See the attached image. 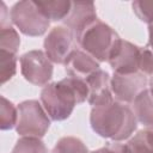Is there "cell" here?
Listing matches in <instances>:
<instances>
[{"instance_id":"cell-3","label":"cell","mask_w":153,"mask_h":153,"mask_svg":"<svg viewBox=\"0 0 153 153\" xmlns=\"http://www.w3.org/2000/svg\"><path fill=\"white\" fill-rule=\"evenodd\" d=\"M75 39L85 53L99 62H105L121 38L111 26L97 18L82 27Z\"/></svg>"},{"instance_id":"cell-15","label":"cell","mask_w":153,"mask_h":153,"mask_svg":"<svg viewBox=\"0 0 153 153\" xmlns=\"http://www.w3.org/2000/svg\"><path fill=\"white\" fill-rule=\"evenodd\" d=\"M127 145L131 153H153V128L137 131Z\"/></svg>"},{"instance_id":"cell-14","label":"cell","mask_w":153,"mask_h":153,"mask_svg":"<svg viewBox=\"0 0 153 153\" xmlns=\"http://www.w3.org/2000/svg\"><path fill=\"white\" fill-rule=\"evenodd\" d=\"M38 6L42 8L44 14L53 22L65 20L69 14L72 8V1L67 0H48V1H37Z\"/></svg>"},{"instance_id":"cell-12","label":"cell","mask_w":153,"mask_h":153,"mask_svg":"<svg viewBox=\"0 0 153 153\" xmlns=\"http://www.w3.org/2000/svg\"><path fill=\"white\" fill-rule=\"evenodd\" d=\"M94 19H97V12L93 2L74 1L72 2L71 12L65 18L63 24L66 25V27L72 30L74 35H76L82 27H85Z\"/></svg>"},{"instance_id":"cell-13","label":"cell","mask_w":153,"mask_h":153,"mask_svg":"<svg viewBox=\"0 0 153 153\" xmlns=\"http://www.w3.org/2000/svg\"><path fill=\"white\" fill-rule=\"evenodd\" d=\"M134 114L137 122L142 123L147 128H153V96L149 90L142 91L133 102Z\"/></svg>"},{"instance_id":"cell-4","label":"cell","mask_w":153,"mask_h":153,"mask_svg":"<svg viewBox=\"0 0 153 153\" xmlns=\"http://www.w3.org/2000/svg\"><path fill=\"white\" fill-rule=\"evenodd\" d=\"M10 16L11 22L19 31L30 37L42 36L50 25V19L44 14L37 1L23 0L16 2L10 11Z\"/></svg>"},{"instance_id":"cell-25","label":"cell","mask_w":153,"mask_h":153,"mask_svg":"<svg viewBox=\"0 0 153 153\" xmlns=\"http://www.w3.org/2000/svg\"><path fill=\"white\" fill-rule=\"evenodd\" d=\"M148 90H149L151 94L153 96V76H152V78H151V80H149V87H148Z\"/></svg>"},{"instance_id":"cell-7","label":"cell","mask_w":153,"mask_h":153,"mask_svg":"<svg viewBox=\"0 0 153 153\" xmlns=\"http://www.w3.org/2000/svg\"><path fill=\"white\" fill-rule=\"evenodd\" d=\"M24 79L36 86H45L53 78V62L42 50H30L19 59Z\"/></svg>"},{"instance_id":"cell-2","label":"cell","mask_w":153,"mask_h":153,"mask_svg":"<svg viewBox=\"0 0 153 153\" xmlns=\"http://www.w3.org/2000/svg\"><path fill=\"white\" fill-rule=\"evenodd\" d=\"M86 81L66 76L65 79L45 85L41 91V104L51 121L67 120L75 105L87 99Z\"/></svg>"},{"instance_id":"cell-19","label":"cell","mask_w":153,"mask_h":153,"mask_svg":"<svg viewBox=\"0 0 153 153\" xmlns=\"http://www.w3.org/2000/svg\"><path fill=\"white\" fill-rule=\"evenodd\" d=\"M19 45H20V37L11 25L0 27V50H5L17 55Z\"/></svg>"},{"instance_id":"cell-20","label":"cell","mask_w":153,"mask_h":153,"mask_svg":"<svg viewBox=\"0 0 153 153\" xmlns=\"http://www.w3.org/2000/svg\"><path fill=\"white\" fill-rule=\"evenodd\" d=\"M0 76L1 84L11 80L17 72V55L5 50H0Z\"/></svg>"},{"instance_id":"cell-8","label":"cell","mask_w":153,"mask_h":153,"mask_svg":"<svg viewBox=\"0 0 153 153\" xmlns=\"http://www.w3.org/2000/svg\"><path fill=\"white\" fill-rule=\"evenodd\" d=\"M147 76L140 71L131 74L114 73L110 82L115 100L121 103H133L136 97L147 88Z\"/></svg>"},{"instance_id":"cell-6","label":"cell","mask_w":153,"mask_h":153,"mask_svg":"<svg viewBox=\"0 0 153 153\" xmlns=\"http://www.w3.org/2000/svg\"><path fill=\"white\" fill-rule=\"evenodd\" d=\"M44 53L53 63L65 65L75 49V35L66 26L53 27L43 42Z\"/></svg>"},{"instance_id":"cell-11","label":"cell","mask_w":153,"mask_h":153,"mask_svg":"<svg viewBox=\"0 0 153 153\" xmlns=\"http://www.w3.org/2000/svg\"><path fill=\"white\" fill-rule=\"evenodd\" d=\"M65 69L68 76L76 78L80 80L88 79L93 73L100 69L97 60L90 56L87 53L81 50H74L65 63Z\"/></svg>"},{"instance_id":"cell-24","label":"cell","mask_w":153,"mask_h":153,"mask_svg":"<svg viewBox=\"0 0 153 153\" xmlns=\"http://www.w3.org/2000/svg\"><path fill=\"white\" fill-rule=\"evenodd\" d=\"M148 44L153 45V24L148 25Z\"/></svg>"},{"instance_id":"cell-18","label":"cell","mask_w":153,"mask_h":153,"mask_svg":"<svg viewBox=\"0 0 153 153\" xmlns=\"http://www.w3.org/2000/svg\"><path fill=\"white\" fill-rule=\"evenodd\" d=\"M51 153H88L86 145L75 136H63L55 143Z\"/></svg>"},{"instance_id":"cell-23","label":"cell","mask_w":153,"mask_h":153,"mask_svg":"<svg viewBox=\"0 0 153 153\" xmlns=\"http://www.w3.org/2000/svg\"><path fill=\"white\" fill-rule=\"evenodd\" d=\"M91 153H131L130 148L127 143H121V142H110L105 145L102 148H98Z\"/></svg>"},{"instance_id":"cell-10","label":"cell","mask_w":153,"mask_h":153,"mask_svg":"<svg viewBox=\"0 0 153 153\" xmlns=\"http://www.w3.org/2000/svg\"><path fill=\"white\" fill-rule=\"evenodd\" d=\"M85 81L88 90L87 102L92 106L103 105L112 100V92L110 85L111 78L108 72L99 69Z\"/></svg>"},{"instance_id":"cell-17","label":"cell","mask_w":153,"mask_h":153,"mask_svg":"<svg viewBox=\"0 0 153 153\" xmlns=\"http://www.w3.org/2000/svg\"><path fill=\"white\" fill-rule=\"evenodd\" d=\"M12 153H48V148L39 137L22 136L17 140Z\"/></svg>"},{"instance_id":"cell-21","label":"cell","mask_w":153,"mask_h":153,"mask_svg":"<svg viewBox=\"0 0 153 153\" xmlns=\"http://www.w3.org/2000/svg\"><path fill=\"white\" fill-rule=\"evenodd\" d=\"M131 8L141 22L153 24V0H136L131 2Z\"/></svg>"},{"instance_id":"cell-5","label":"cell","mask_w":153,"mask_h":153,"mask_svg":"<svg viewBox=\"0 0 153 153\" xmlns=\"http://www.w3.org/2000/svg\"><path fill=\"white\" fill-rule=\"evenodd\" d=\"M16 130L20 136L43 137L50 128V118L38 100L22 102L18 106Z\"/></svg>"},{"instance_id":"cell-9","label":"cell","mask_w":153,"mask_h":153,"mask_svg":"<svg viewBox=\"0 0 153 153\" xmlns=\"http://www.w3.org/2000/svg\"><path fill=\"white\" fill-rule=\"evenodd\" d=\"M140 47L121 38L112 50L108 62L114 73L131 74L140 71Z\"/></svg>"},{"instance_id":"cell-16","label":"cell","mask_w":153,"mask_h":153,"mask_svg":"<svg viewBox=\"0 0 153 153\" xmlns=\"http://www.w3.org/2000/svg\"><path fill=\"white\" fill-rule=\"evenodd\" d=\"M18 121V108L14 106L5 96H1L0 106V128L1 130H10L16 128Z\"/></svg>"},{"instance_id":"cell-1","label":"cell","mask_w":153,"mask_h":153,"mask_svg":"<svg viewBox=\"0 0 153 153\" xmlns=\"http://www.w3.org/2000/svg\"><path fill=\"white\" fill-rule=\"evenodd\" d=\"M90 124L99 136L120 142L133 135L137 128V120L128 105L112 99L106 104L92 106Z\"/></svg>"},{"instance_id":"cell-22","label":"cell","mask_w":153,"mask_h":153,"mask_svg":"<svg viewBox=\"0 0 153 153\" xmlns=\"http://www.w3.org/2000/svg\"><path fill=\"white\" fill-rule=\"evenodd\" d=\"M140 72H142L145 75L153 76V45L148 43L143 48H141Z\"/></svg>"}]
</instances>
